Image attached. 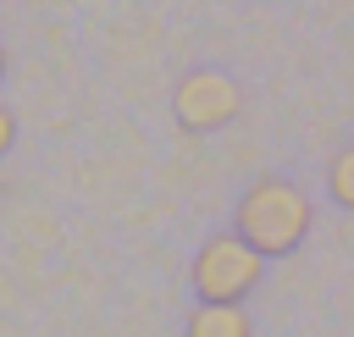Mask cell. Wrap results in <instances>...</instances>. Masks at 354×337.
Here are the masks:
<instances>
[{
  "instance_id": "obj_1",
  "label": "cell",
  "mask_w": 354,
  "mask_h": 337,
  "mask_svg": "<svg viewBox=\"0 0 354 337\" xmlns=\"http://www.w3.org/2000/svg\"><path fill=\"white\" fill-rule=\"evenodd\" d=\"M232 232H238L260 260H277V254H288V249L304 243V232H310V199H304L288 177H260V182L238 199Z\"/></svg>"
},
{
  "instance_id": "obj_2",
  "label": "cell",
  "mask_w": 354,
  "mask_h": 337,
  "mask_svg": "<svg viewBox=\"0 0 354 337\" xmlns=\"http://www.w3.org/2000/svg\"><path fill=\"white\" fill-rule=\"evenodd\" d=\"M266 260L238 238V232H216L199 254H194V293L199 304H238L260 287Z\"/></svg>"
},
{
  "instance_id": "obj_3",
  "label": "cell",
  "mask_w": 354,
  "mask_h": 337,
  "mask_svg": "<svg viewBox=\"0 0 354 337\" xmlns=\"http://www.w3.org/2000/svg\"><path fill=\"white\" fill-rule=\"evenodd\" d=\"M238 110H243L238 83H232L227 72H210V66L188 72V77L177 83V94H171V116H177V127H188V133H216V127H227Z\"/></svg>"
},
{
  "instance_id": "obj_4",
  "label": "cell",
  "mask_w": 354,
  "mask_h": 337,
  "mask_svg": "<svg viewBox=\"0 0 354 337\" xmlns=\"http://www.w3.org/2000/svg\"><path fill=\"white\" fill-rule=\"evenodd\" d=\"M188 337H254V326L238 304H199L188 315Z\"/></svg>"
},
{
  "instance_id": "obj_5",
  "label": "cell",
  "mask_w": 354,
  "mask_h": 337,
  "mask_svg": "<svg viewBox=\"0 0 354 337\" xmlns=\"http://www.w3.org/2000/svg\"><path fill=\"white\" fill-rule=\"evenodd\" d=\"M326 188H332V199H337L343 210H354V144L332 155V166H326Z\"/></svg>"
},
{
  "instance_id": "obj_6",
  "label": "cell",
  "mask_w": 354,
  "mask_h": 337,
  "mask_svg": "<svg viewBox=\"0 0 354 337\" xmlns=\"http://www.w3.org/2000/svg\"><path fill=\"white\" fill-rule=\"evenodd\" d=\"M11 144H17V122H11V110L0 105V155H6Z\"/></svg>"
},
{
  "instance_id": "obj_7",
  "label": "cell",
  "mask_w": 354,
  "mask_h": 337,
  "mask_svg": "<svg viewBox=\"0 0 354 337\" xmlns=\"http://www.w3.org/2000/svg\"><path fill=\"white\" fill-rule=\"evenodd\" d=\"M0 66H6V50H0Z\"/></svg>"
}]
</instances>
